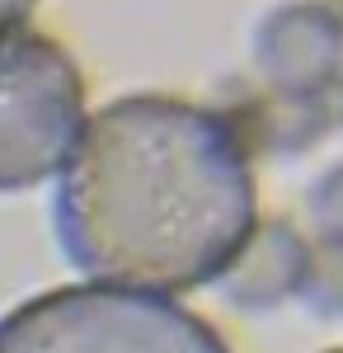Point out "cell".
I'll use <instances>...</instances> for the list:
<instances>
[{
    "label": "cell",
    "mask_w": 343,
    "mask_h": 353,
    "mask_svg": "<svg viewBox=\"0 0 343 353\" xmlns=\"http://www.w3.org/2000/svg\"><path fill=\"white\" fill-rule=\"evenodd\" d=\"M259 226L249 137L221 109L127 94L80 132L56 189V236L90 278L188 292L216 283Z\"/></svg>",
    "instance_id": "cell-1"
},
{
    "label": "cell",
    "mask_w": 343,
    "mask_h": 353,
    "mask_svg": "<svg viewBox=\"0 0 343 353\" xmlns=\"http://www.w3.org/2000/svg\"><path fill=\"white\" fill-rule=\"evenodd\" d=\"M0 353H231L179 301L127 283H76L28 297L0 321Z\"/></svg>",
    "instance_id": "cell-2"
},
{
    "label": "cell",
    "mask_w": 343,
    "mask_h": 353,
    "mask_svg": "<svg viewBox=\"0 0 343 353\" xmlns=\"http://www.w3.org/2000/svg\"><path fill=\"white\" fill-rule=\"evenodd\" d=\"M85 132V81L61 43L0 33V193L38 189L66 170Z\"/></svg>",
    "instance_id": "cell-3"
},
{
    "label": "cell",
    "mask_w": 343,
    "mask_h": 353,
    "mask_svg": "<svg viewBox=\"0 0 343 353\" xmlns=\"http://www.w3.org/2000/svg\"><path fill=\"white\" fill-rule=\"evenodd\" d=\"M254 76L273 94L343 85V0H287L254 28Z\"/></svg>",
    "instance_id": "cell-4"
},
{
    "label": "cell",
    "mask_w": 343,
    "mask_h": 353,
    "mask_svg": "<svg viewBox=\"0 0 343 353\" xmlns=\"http://www.w3.org/2000/svg\"><path fill=\"white\" fill-rule=\"evenodd\" d=\"M306 273H311V241L287 217H273L249 231V241L226 264L216 288L240 311H273L306 292Z\"/></svg>",
    "instance_id": "cell-5"
},
{
    "label": "cell",
    "mask_w": 343,
    "mask_h": 353,
    "mask_svg": "<svg viewBox=\"0 0 343 353\" xmlns=\"http://www.w3.org/2000/svg\"><path fill=\"white\" fill-rule=\"evenodd\" d=\"M301 301L320 316H343V241L315 236L311 241V273Z\"/></svg>",
    "instance_id": "cell-6"
},
{
    "label": "cell",
    "mask_w": 343,
    "mask_h": 353,
    "mask_svg": "<svg viewBox=\"0 0 343 353\" xmlns=\"http://www.w3.org/2000/svg\"><path fill=\"white\" fill-rule=\"evenodd\" d=\"M306 212H311V221H315V236H334V241H343V161L329 165L315 184H311V193H306Z\"/></svg>",
    "instance_id": "cell-7"
},
{
    "label": "cell",
    "mask_w": 343,
    "mask_h": 353,
    "mask_svg": "<svg viewBox=\"0 0 343 353\" xmlns=\"http://www.w3.org/2000/svg\"><path fill=\"white\" fill-rule=\"evenodd\" d=\"M33 5H38V0H0V33H5V28H19Z\"/></svg>",
    "instance_id": "cell-8"
},
{
    "label": "cell",
    "mask_w": 343,
    "mask_h": 353,
    "mask_svg": "<svg viewBox=\"0 0 343 353\" xmlns=\"http://www.w3.org/2000/svg\"><path fill=\"white\" fill-rule=\"evenodd\" d=\"M329 353H343V349H329Z\"/></svg>",
    "instance_id": "cell-9"
}]
</instances>
